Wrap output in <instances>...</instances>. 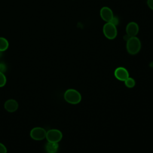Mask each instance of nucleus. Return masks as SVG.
<instances>
[{
  "mask_svg": "<svg viewBox=\"0 0 153 153\" xmlns=\"http://www.w3.org/2000/svg\"><path fill=\"white\" fill-rule=\"evenodd\" d=\"M141 48V42L140 39L136 37H130L126 44V49L127 52L131 55L136 54L139 52Z\"/></svg>",
  "mask_w": 153,
  "mask_h": 153,
  "instance_id": "obj_1",
  "label": "nucleus"
},
{
  "mask_svg": "<svg viewBox=\"0 0 153 153\" xmlns=\"http://www.w3.org/2000/svg\"><path fill=\"white\" fill-rule=\"evenodd\" d=\"M64 99L68 103L72 105H76L81 102V95L76 90L69 88L65 92Z\"/></svg>",
  "mask_w": 153,
  "mask_h": 153,
  "instance_id": "obj_2",
  "label": "nucleus"
},
{
  "mask_svg": "<svg viewBox=\"0 0 153 153\" xmlns=\"http://www.w3.org/2000/svg\"><path fill=\"white\" fill-rule=\"evenodd\" d=\"M104 35L109 39H114L117 35V29L115 25L111 22H106L103 27Z\"/></svg>",
  "mask_w": 153,
  "mask_h": 153,
  "instance_id": "obj_3",
  "label": "nucleus"
},
{
  "mask_svg": "<svg viewBox=\"0 0 153 153\" xmlns=\"http://www.w3.org/2000/svg\"><path fill=\"white\" fill-rule=\"evenodd\" d=\"M62 132L57 129H51L47 131L45 138L48 142L58 143L62 139Z\"/></svg>",
  "mask_w": 153,
  "mask_h": 153,
  "instance_id": "obj_4",
  "label": "nucleus"
},
{
  "mask_svg": "<svg viewBox=\"0 0 153 153\" xmlns=\"http://www.w3.org/2000/svg\"><path fill=\"white\" fill-rule=\"evenodd\" d=\"M47 131L44 128L41 127H36L33 128L30 132V137L35 140H41L45 138Z\"/></svg>",
  "mask_w": 153,
  "mask_h": 153,
  "instance_id": "obj_5",
  "label": "nucleus"
},
{
  "mask_svg": "<svg viewBox=\"0 0 153 153\" xmlns=\"http://www.w3.org/2000/svg\"><path fill=\"white\" fill-rule=\"evenodd\" d=\"M100 15L102 20L106 22H111L114 17L112 10L108 7H103L101 8Z\"/></svg>",
  "mask_w": 153,
  "mask_h": 153,
  "instance_id": "obj_6",
  "label": "nucleus"
},
{
  "mask_svg": "<svg viewBox=\"0 0 153 153\" xmlns=\"http://www.w3.org/2000/svg\"><path fill=\"white\" fill-rule=\"evenodd\" d=\"M114 75L117 79L121 81H124L129 77L128 71L123 67L117 68L114 71Z\"/></svg>",
  "mask_w": 153,
  "mask_h": 153,
  "instance_id": "obj_7",
  "label": "nucleus"
},
{
  "mask_svg": "<svg viewBox=\"0 0 153 153\" xmlns=\"http://www.w3.org/2000/svg\"><path fill=\"white\" fill-rule=\"evenodd\" d=\"M126 34L130 37L136 36L139 32V26L134 22H130L127 24L126 28Z\"/></svg>",
  "mask_w": 153,
  "mask_h": 153,
  "instance_id": "obj_8",
  "label": "nucleus"
},
{
  "mask_svg": "<svg viewBox=\"0 0 153 153\" xmlns=\"http://www.w3.org/2000/svg\"><path fill=\"white\" fill-rule=\"evenodd\" d=\"M19 107L17 102L14 99H8L4 103L5 109L9 112H15Z\"/></svg>",
  "mask_w": 153,
  "mask_h": 153,
  "instance_id": "obj_9",
  "label": "nucleus"
},
{
  "mask_svg": "<svg viewBox=\"0 0 153 153\" xmlns=\"http://www.w3.org/2000/svg\"><path fill=\"white\" fill-rule=\"evenodd\" d=\"M58 148V143L48 142L45 145V151L47 153H56Z\"/></svg>",
  "mask_w": 153,
  "mask_h": 153,
  "instance_id": "obj_10",
  "label": "nucleus"
},
{
  "mask_svg": "<svg viewBox=\"0 0 153 153\" xmlns=\"http://www.w3.org/2000/svg\"><path fill=\"white\" fill-rule=\"evenodd\" d=\"M8 42L5 38L0 37V52H2L7 50L8 48Z\"/></svg>",
  "mask_w": 153,
  "mask_h": 153,
  "instance_id": "obj_11",
  "label": "nucleus"
},
{
  "mask_svg": "<svg viewBox=\"0 0 153 153\" xmlns=\"http://www.w3.org/2000/svg\"><path fill=\"white\" fill-rule=\"evenodd\" d=\"M124 84L127 87L131 88H133L134 87L136 82H135L134 79L133 78L128 77L127 79H126L124 81Z\"/></svg>",
  "mask_w": 153,
  "mask_h": 153,
  "instance_id": "obj_12",
  "label": "nucleus"
},
{
  "mask_svg": "<svg viewBox=\"0 0 153 153\" xmlns=\"http://www.w3.org/2000/svg\"><path fill=\"white\" fill-rule=\"evenodd\" d=\"M7 79L5 75L0 71V87L4 86L6 84Z\"/></svg>",
  "mask_w": 153,
  "mask_h": 153,
  "instance_id": "obj_13",
  "label": "nucleus"
},
{
  "mask_svg": "<svg viewBox=\"0 0 153 153\" xmlns=\"http://www.w3.org/2000/svg\"><path fill=\"white\" fill-rule=\"evenodd\" d=\"M7 150L5 146L2 143H0V153H7Z\"/></svg>",
  "mask_w": 153,
  "mask_h": 153,
  "instance_id": "obj_14",
  "label": "nucleus"
},
{
  "mask_svg": "<svg viewBox=\"0 0 153 153\" xmlns=\"http://www.w3.org/2000/svg\"><path fill=\"white\" fill-rule=\"evenodd\" d=\"M111 23H112V24H114V25L117 26L118 25V23H119V20H118V19L117 17H114V18L112 19V21L111 22Z\"/></svg>",
  "mask_w": 153,
  "mask_h": 153,
  "instance_id": "obj_15",
  "label": "nucleus"
},
{
  "mask_svg": "<svg viewBox=\"0 0 153 153\" xmlns=\"http://www.w3.org/2000/svg\"><path fill=\"white\" fill-rule=\"evenodd\" d=\"M147 4L148 7L153 10V0H147Z\"/></svg>",
  "mask_w": 153,
  "mask_h": 153,
  "instance_id": "obj_16",
  "label": "nucleus"
}]
</instances>
